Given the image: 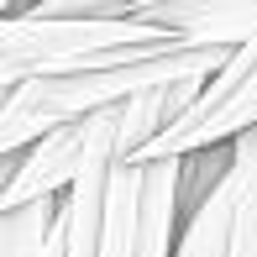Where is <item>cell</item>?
Returning <instances> with one entry per match:
<instances>
[{"mask_svg": "<svg viewBox=\"0 0 257 257\" xmlns=\"http://www.w3.org/2000/svg\"><path fill=\"white\" fill-rule=\"evenodd\" d=\"M184 220V163H115L105 179L95 257H173Z\"/></svg>", "mask_w": 257, "mask_h": 257, "instance_id": "3957f363", "label": "cell"}, {"mask_svg": "<svg viewBox=\"0 0 257 257\" xmlns=\"http://www.w3.org/2000/svg\"><path fill=\"white\" fill-rule=\"evenodd\" d=\"M226 58L231 53H163V58H142V63H110V68L21 84L11 95H0V163H16L32 142L63 132L74 121H89L110 105H126L137 95L173 89V84H205Z\"/></svg>", "mask_w": 257, "mask_h": 257, "instance_id": "6da1fadb", "label": "cell"}, {"mask_svg": "<svg viewBox=\"0 0 257 257\" xmlns=\"http://www.w3.org/2000/svg\"><path fill=\"white\" fill-rule=\"evenodd\" d=\"M137 21H147L168 42H179L184 53H236L257 37V0H189V6H163V0H137Z\"/></svg>", "mask_w": 257, "mask_h": 257, "instance_id": "8992f818", "label": "cell"}, {"mask_svg": "<svg viewBox=\"0 0 257 257\" xmlns=\"http://www.w3.org/2000/svg\"><path fill=\"white\" fill-rule=\"evenodd\" d=\"M6 11H11V6H6V0H0V16H6Z\"/></svg>", "mask_w": 257, "mask_h": 257, "instance_id": "52a82bcc", "label": "cell"}, {"mask_svg": "<svg viewBox=\"0 0 257 257\" xmlns=\"http://www.w3.org/2000/svg\"><path fill=\"white\" fill-rule=\"evenodd\" d=\"M184 53L147 21H68V16H37V11H6L0 16V95L37 79L84 74L110 63H142V58Z\"/></svg>", "mask_w": 257, "mask_h": 257, "instance_id": "7a4b0ae2", "label": "cell"}, {"mask_svg": "<svg viewBox=\"0 0 257 257\" xmlns=\"http://www.w3.org/2000/svg\"><path fill=\"white\" fill-rule=\"evenodd\" d=\"M247 132H257V37L231 53L205 79V89L184 105L179 121L158 132L147 147H137L126 163H184L205 153H226Z\"/></svg>", "mask_w": 257, "mask_h": 257, "instance_id": "277c9868", "label": "cell"}, {"mask_svg": "<svg viewBox=\"0 0 257 257\" xmlns=\"http://www.w3.org/2000/svg\"><path fill=\"white\" fill-rule=\"evenodd\" d=\"M173 257H257V132L226 147L215 184L184 210Z\"/></svg>", "mask_w": 257, "mask_h": 257, "instance_id": "5b68a950", "label": "cell"}]
</instances>
